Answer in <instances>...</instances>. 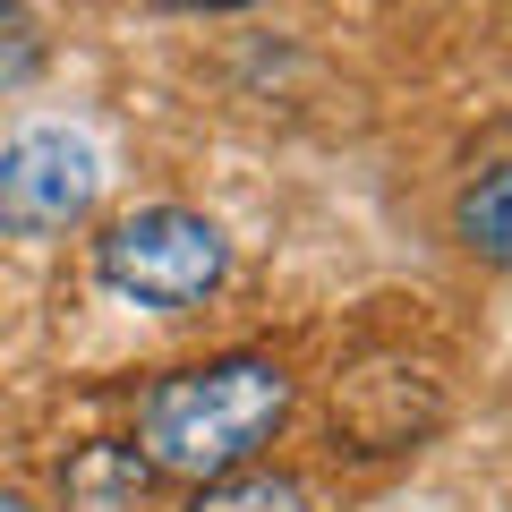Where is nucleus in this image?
<instances>
[{"mask_svg": "<svg viewBox=\"0 0 512 512\" xmlns=\"http://www.w3.org/2000/svg\"><path fill=\"white\" fill-rule=\"evenodd\" d=\"M453 239L470 256H487V265H512V163L478 171V180L453 197Z\"/></svg>", "mask_w": 512, "mask_h": 512, "instance_id": "20e7f679", "label": "nucleus"}, {"mask_svg": "<svg viewBox=\"0 0 512 512\" xmlns=\"http://www.w3.org/2000/svg\"><path fill=\"white\" fill-rule=\"evenodd\" d=\"M188 512H308V487L282 470H231V478H205Z\"/></svg>", "mask_w": 512, "mask_h": 512, "instance_id": "39448f33", "label": "nucleus"}, {"mask_svg": "<svg viewBox=\"0 0 512 512\" xmlns=\"http://www.w3.org/2000/svg\"><path fill=\"white\" fill-rule=\"evenodd\" d=\"M94 188H103V163H94L86 137L26 128V137L0 146V231L9 239H52V231L94 214Z\"/></svg>", "mask_w": 512, "mask_h": 512, "instance_id": "7ed1b4c3", "label": "nucleus"}, {"mask_svg": "<svg viewBox=\"0 0 512 512\" xmlns=\"http://www.w3.org/2000/svg\"><path fill=\"white\" fill-rule=\"evenodd\" d=\"M163 9H188V18H222V9H256V0H163Z\"/></svg>", "mask_w": 512, "mask_h": 512, "instance_id": "0eeeda50", "label": "nucleus"}, {"mask_svg": "<svg viewBox=\"0 0 512 512\" xmlns=\"http://www.w3.org/2000/svg\"><path fill=\"white\" fill-rule=\"evenodd\" d=\"M94 274H103V291L137 299V308L188 316V308H205L222 291L231 239L205 214H188V205H137V214H120L94 239Z\"/></svg>", "mask_w": 512, "mask_h": 512, "instance_id": "f03ea898", "label": "nucleus"}, {"mask_svg": "<svg viewBox=\"0 0 512 512\" xmlns=\"http://www.w3.org/2000/svg\"><path fill=\"white\" fill-rule=\"evenodd\" d=\"M291 419V376H282V359H256V350H239V359H214V367H180V376H163L137 402V444H146V470L163 478H231L248 470L265 444H274V427Z\"/></svg>", "mask_w": 512, "mask_h": 512, "instance_id": "f257e3e1", "label": "nucleus"}, {"mask_svg": "<svg viewBox=\"0 0 512 512\" xmlns=\"http://www.w3.org/2000/svg\"><path fill=\"white\" fill-rule=\"evenodd\" d=\"M35 60H43V26L26 18L18 0H0V86H18Z\"/></svg>", "mask_w": 512, "mask_h": 512, "instance_id": "423d86ee", "label": "nucleus"}, {"mask_svg": "<svg viewBox=\"0 0 512 512\" xmlns=\"http://www.w3.org/2000/svg\"><path fill=\"white\" fill-rule=\"evenodd\" d=\"M0 512H35V504H26V495H18V487H0Z\"/></svg>", "mask_w": 512, "mask_h": 512, "instance_id": "6e6552de", "label": "nucleus"}]
</instances>
